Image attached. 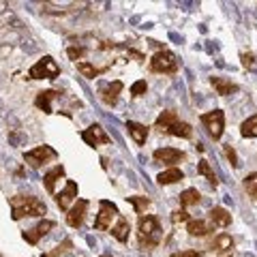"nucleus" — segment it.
Here are the masks:
<instances>
[{"mask_svg": "<svg viewBox=\"0 0 257 257\" xmlns=\"http://www.w3.org/2000/svg\"><path fill=\"white\" fill-rule=\"evenodd\" d=\"M11 208H13V221H20L24 216H43L47 212V206L41 199L32 197V195H18L11 197Z\"/></svg>", "mask_w": 257, "mask_h": 257, "instance_id": "nucleus-1", "label": "nucleus"}, {"mask_svg": "<svg viewBox=\"0 0 257 257\" xmlns=\"http://www.w3.org/2000/svg\"><path fill=\"white\" fill-rule=\"evenodd\" d=\"M161 225L159 219L152 214H140L138 221V236H140V244L144 248H152L161 242Z\"/></svg>", "mask_w": 257, "mask_h": 257, "instance_id": "nucleus-2", "label": "nucleus"}, {"mask_svg": "<svg viewBox=\"0 0 257 257\" xmlns=\"http://www.w3.org/2000/svg\"><path fill=\"white\" fill-rule=\"evenodd\" d=\"M28 75H30V79H56L60 75V67L56 64L52 56H43L37 64H32Z\"/></svg>", "mask_w": 257, "mask_h": 257, "instance_id": "nucleus-3", "label": "nucleus"}, {"mask_svg": "<svg viewBox=\"0 0 257 257\" xmlns=\"http://www.w3.org/2000/svg\"><path fill=\"white\" fill-rule=\"evenodd\" d=\"M150 71H155V73H176L178 71V58L170 50L157 52L150 60Z\"/></svg>", "mask_w": 257, "mask_h": 257, "instance_id": "nucleus-4", "label": "nucleus"}, {"mask_svg": "<svg viewBox=\"0 0 257 257\" xmlns=\"http://www.w3.org/2000/svg\"><path fill=\"white\" fill-rule=\"evenodd\" d=\"M120 212H118V208L116 204H111L107 202V199H101V210L99 214H96V219H94V229H111V221L118 219Z\"/></svg>", "mask_w": 257, "mask_h": 257, "instance_id": "nucleus-5", "label": "nucleus"}, {"mask_svg": "<svg viewBox=\"0 0 257 257\" xmlns=\"http://www.w3.org/2000/svg\"><path fill=\"white\" fill-rule=\"evenodd\" d=\"M56 157H58V152L52 146H37L28 152H24V159H26V163L30 167H41L43 163H47V161H52Z\"/></svg>", "mask_w": 257, "mask_h": 257, "instance_id": "nucleus-6", "label": "nucleus"}, {"mask_svg": "<svg viewBox=\"0 0 257 257\" xmlns=\"http://www.w3.org/2000/svg\"><path fill=\"white\" fill-rule=\"evenodd\" d=\"M202 122L208 128V133H210L212 140H221L223 128H225V114L221 109H214V111H208V114H204Z\"/></svg>", "mask_w": 257, "mask_h": 257, "instance_id": "nucleus-7", "label": "nucleus"}, {"mask_svg": "<svg viewBox=\"0 0 257 257\" xmlns=\"http://www.w3.org/2000/svg\"><path fill=\"white\" fill-rule=\"evenodd\" d=\"M82 140L88 144V146H103V144H109L111 138L105 133V128H103L101 124H90L86 128V131L82 133Z\"/></svg>", "mask_w": 257, "mask_h": 257, "instance_id": "nucleus-8", "label": "nucleus"}, {"mask_svg": "<svg viewBox=\"0 0 257 257\" xmlns=\"http://www.w3.org/2000/svg\"><path fill=\"white\" fill-rule=\"evenodd\" d=\"M152 157H155V161L165 163V165H176V163H180V161L187 159V155H184L182 150H176V148H157Z\"/></svg>", "mask_w": 257, "mask_h": 257, "instance_id": "nucleus-9", "label": "nucleus"}, {"mask_svg": "<svg viewBox=\"0 0 257 257\" xmlns=\"http://www.w3.org/2000/svg\"><path fill=\"white\" fill-rule=\"evenodd\" d=\"M52 227H54V221L43 219L41 223H37L32 229H26V231H24V240H26V242H30V244H37L45 234H50V229H52Z\"/></svg>", "mask_w": 257, "mask_h": 257, "instance_id": "nucleus-10", "label": "nucleus"}, {"mask_svg": "<svg viewBox=\"0 0 257 257\" xmlns=\"http://www.w3.org/2000/svg\"><path fill=\"white\" fill-rule=\"evenodd\" d=\"M73 199H77V184L73 180H67L64 191H60L58 195H56V204H58L60 210H69V206Z\"/></svg>", "mask_w": 257, "mask_h": 257, "instance_id": "nucleus-11", "label": "nucleus"}, {"mask_svg": "<svg viewBox=\"0 0 257 257\" xmlns=\"http://www.w3.org/2000/svg\"><path fill=\"white\" fill-rule=\"evenodd\" d=\"M86 208H88V199H77L73 204V208H71L69 214H67V223L71 227H82L84 216H86Z\"/></svg>", "mask_w": 257, "mask_h": 257, "instance_id": "nucleus-12", "label": "nucleus"}, {"mask_svg": "<svg viewBox=\"0 0 257 257\" xmlns=\"http://www.w3.org/2000/svg\"><path fill=\"white\" fill-rule=\"evenodd\" d=\"M120 92H122V82H111V84L101 88V101L105 103V105L114 107L118 103V94Z\"/></svg>", "mask_w": 257, "mask_h": 257, "instance_id": "nucleus-13", "label": "nucleus"}, {"mask_svg": "<svg viewBox=\"0 0 257 257\" xmlns=\"http://www.w3.org/2000/svg\"><path fill=\"white\" fill-rule=\"evenodd\" d=\"M178 122V116H176V111H172V109H167V111H163L159 118H157V122H155V126L159 128L161 133H170L172 131V126Z\"/></svg>", "mask_w": 257, "mask_h": 257, "instance_id": "nucleus-14", "label": "nucleus"}, {"mask_svg": "<svg viewBox=\"0 0 257 257\" xmlns=\"http://www.w3.org/2000/svg\"><path fill=\"white\" fill-rule=\"evenodd\" d=\"M229 223H231V214L225 210V208L216 206L210 210V225L212 227H227Z\"/></svg>", "mask_w": 257, "mask_h": 257, "instance_id": "nucleus-15", "label": "nucleus"}, {"mask_svg": "<svg viewBox=\"0 0 257 257\" xmlns=\"http://www.w3.org/2000/svg\"><path fill=\"white\" fill-rule=\"evenodd\" d=\"M210 84L214 86V90L219 92L221 96H227V94L238 92V86L234 82H229V79H225V77H212Z\"/></svg>", "mask_w": 257, "mask_h": 257, "instance_id": "nucleus-16", "label": "nucleus"}, {"mask_svg": "<svg viewBox=\"0 0 257 257\" xmlns=\"http://www.w3.org/2000/svg\"><path fill=\"white\" fill-rule=\"evenodd\" d=\"M128 231H131V225H128V221L124 219V216H118V223L116 227H111V236H114L118 242H126L128 240Z\"/></svg>", "mask_w": 257, "mask_h": 257, "instance_id": "nucleus-17", "label": "nucleus"}, {"mask_svg": "<svg viewBox=\"0 0 257 257\" xmlns=\"http://www.w3.org/2000/svg\"><path fill=\"white\" fill-rule=\"evenodd\" d=\"M60 178H64V167H62V165H56L54 170H50V172L45 174L43 182H45L47 193H54V191H56V182H58Z\"/></svg>", "mask_w": 257, "mask_h": 257, "instance_id": "nucleus-18", "label": "nucleus"}, {"mask_svg": "<svg viewBox=\"0 0 257 257\" xmlns=\"http://www.w3.org/2000/svg\"><path fill=\"white\" fill-rule=\"evenodd\" d=\"M214 227L210 223H206V221H202V219H195V221H189V225H187V231L191 236H208L212 231Z\"/></svg>", "mask_w": 257, "mask_h": 257, "instance_id": "nucleus-19", "label": "nucleus"}, {"mask_svg": "<svg viewBox=\"0 0 257 257\" xmlns=\"http://www.w3.org/2000/svg\"><path fill=\"white\" fill-rule=\"evenodd\" d=\"M182 178H184L182 170H178V167H170V170L161 172V174L157 176V182H159V184H174V182H180Z\"/></svg>", "mask_w": 257, "mask_h": 257, "instance_id": "nucleus-20", "label": "nucleus"}, {"mask_svg": "<svg viewBox=\"0 0 257 257\" xmlns=\"http://www.w3.org/2000/svg\"><path fill=\"white\" fill-rule=\"evenodd\" d=\"M126 128H128V135L133 138L135 144H144L148 138V126H144L140 122H126Z\"/></svg>", "mask_w": 257, "mask_h": 257, "instance_id": "nucleus-21", "label": "nucleus"}, {"mask_svg": "<svg viewBox=\"0 0 257 257\" xmlns=\"http://www.w3.org/2000/svg\"><path fill=\"white\" fill-rule=\"evenodd\" d=\"M58 96V92H54V90H45V92H39L37 96V107L39 109H43L45 114H52V101Z\"/></svg>", "mask_w": 257, "mask_h": 257, "instance_id": "nucleus-22", "label": "nucleus"}, {"mask_svg": "<svg viewBox=\"0 0 257 257\" xmlns=\"http://www.w3.org/2000/svg\"><path fill=\"white\" fill-rule=\"evenodd\" d=\"M240 135H242V138H248V140L257 138V114L244 120L242 126H240Z\"/></svg>", "mask_w": 257, "mask_h": 257, "instance_id": "nucleus-23", "label": "nucleus"}, {"mask_svg": "<svg viewBox=\"0 0 257 257\" xmlns=\"http://www.w3.org/2000/svg\"><path fill=\"white\" fill-rule=\"evenodd\" d=\"M170 135H176V138H184V140H189L191 135H193V128H191V124L189 122H176L174 126H172V131H170Z\"/></svg>", "mask_w": 257, "mask_h": 257, "instance_id": "nucleus-24", "label": "nucleus"}, {"mask_svg": "<svg viewBox=\"0 0 257 257\" xmlns=\"http://www.w3.org/2000/svg\"><path fill=\"white\" fill-rule=\"evenodd\" d=\"M77 71H79V73H82L84 77H88V79H94L96 75L101 73V69H96L94 64L86 62V60H79V62H77Z\"/></svg>", "mask_w": 257, "mask_h": 257, "instance_id": "nucleus-25", "label": "nucleus"}, {"mask_svg": "<svg viewBox=\"0 0 257 257\" xmlns=\"http://www.w3.org/2000/svg\"><path fill=\"white\" fill-rule=\"evenodd\" d=\"M199 191L197 189H187V191H182L180 193V204L182 206H195L199 202Z\"/></svg>", "mask_w": 257, "mask_h": 257, "instance_id": "nucleus-26", "label": "nucleus"}, {"mask_svg": "<svg viewBox=\"0 0 257 257\" xmlns=\"http://www.w3.org/2000/svg\"><path fill=\"white\" fill-rule=\"evenodd\" d=\"M212 248H216V251H229V248H234V240H231V236H227V234H221V236L214 238Z\"/></svg>", "mask_w": 257, "mask_h": 257, "instance_id": "nucleus-27", "label": "nucleus"}, {"mask_svg": "<svg viewBox=\"0 0 257 257\" xmlns=\"http://www.w3.org/2000/svg\"><path fill=\"white\" fill-rule=\"evenodd\" d=\"M197 174L206 176V180L210 182L212 187H216V176H214V172L210 170V163H208L206 159H202V161H199V165H197Z\"/></svg>", "mask_w": 257, "mask_h": 257, "instance_id": "nucleus-28", "label": "nucleus"}, {"mask_svg": "<svg viewBox=\"0 0 257 257\" xmlns=\"http://www.w3.org/2000/svg\"><path fill=\"white\" fill-rule=\"evenodd\" d=\"M244 191L248 193V195H253L257 197V172L253 174H248L246 178H244Z\"/></svg>", "mask_w": 257, "mask_h": 257, "instance_id": "nucleus-29", "label": "nucleus"}, {"mask_svg": "<svg viewBox=\"0 0 257 257\" xmlns=\"http://www.w3.org/2000/svg\"><path fill=\"white\" fill-rule=\"evenodd\" d=\"M126 202H131L135 206V212H138V214H142L144 208L150 206V199H146V197H126Z\"/></svg>", "mask_w": 257, "mask_h": 257, "instance_id": "nucleus-30", "label": "nucleus"}, {"mask_svg": "<svg viewBox=\"0 0 257 257\" xmlns=\"http://www.w3.org/2000/svg\"><path fill=\"white\" fill-rule=\"evenodd\" d=\"M71 246H73V242H71V240H64V242L62 244H58V246H56L54 248V251H50V253H45L43 257H58V255H62L64 251H69V248Z\"/></svg>", "mask_w": 257, "mask_h": 257, "instance_id": "nucleus-31", "label": "nucleus"}, {"mask_svg": "<svg viewBox=\"0 0 257 257\" xmlns=\"http://www.w3.org/2000/svg\"><path fill=\"white\" fill-rule=\"evenodd\" d=\"M146 90H148V86H146V82H144V79H140V82H135V84L131 86V94H133V96L146 94Z\"/></svg>", "mask_w": 257, "mask_h": 257, "instance_id": "nucleus-32", "label": "nucleus"}, {"mask_svg": "<svg viewBox=\"0 0 257 257\" xmlns=\"http://www.w3.org/2000/svg\"><path fill=\"white\" fill-rule=\"evenodd\" d=\"M184 221H189V212L187 210H176V212H172V223L174 225L184 223Z\"/></svg>", "mask_w": 257, "mask_h": 257, "instance_id": "nucleus-33", "label": "nucleus"}, {"mask_svg": "<svg viewBox=\"0 0 257 257\" xmlns=\"http://www.w3.org/2000/svg\"><path fill=\"white\" fill-rule=\"evenodd\" d=\"M84 54H86L84 47H69V58H71V60H75V62L82 58Z\"/></svg>", "mask_w": 257, "mask_h": 257, "instance_id": "nucleus-34", "label": "nucleus"}, {"mask_svg": "<svg viewBox=\"0 0 257 257\" xmlns=\"http://www.w3.org/2000/svg\"><path fill=\"white\" fill-rule=\"evenodd\" d=\"M225 155H227V159L231 161V165H234V167H238V165H240V163H238V155H236V150H234V148L225 146Z\"/></svg>", "mask_w": 257, "mask_h": 257, "instance_id": "nucleus-35", "label": "nucleus"}, {"mask_svg": "<svg viewBox=\"0 0 257 257\" xmlns=\"http://www.w3.org/2000/svg\"><path fill=\"white\" fill-rule=\"evenodd\" d=\"M240 58H242V64H244L246 69H253L255 67V56L253 54H242Z\"/></svg>", "mask_w": 257, "mask_h": 257, "instance_id": "nucleus-36", "label": "nucleus"}, {"mask_svg": "<svg viewBox=\"0 0 257 257\" xmlns=\"http://www.w3.org/2000/svg\"><path fill=\"white\" fill-rule=\"evenodd\" d=\"M172 257H202V253H199V251H193V248H189V251H180V253H174Z\"/></svg>", "mask_w": 257, "mask_h": 257, "instance_id": "nucleus-37", "label": "nucleus"}]
</instances>
